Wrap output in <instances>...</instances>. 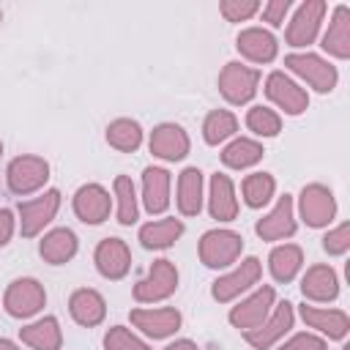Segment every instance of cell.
<instances>
[{"instance_id":"bcb514c9","label":"cell","mask_w":350,"mask_h":350,"mask_svg":"<svg viewBox=\"0 0 350 350\" xmlns=\"http://www.w3.org/2000/svg\"><path fill=\"white\" fill-rule=\"evenodd\" d=\"M0 22H3V11H0Z\"/></svg>"},{"instance_id":"b9f144b4","label":"cell","mask_w":350,"mask_h":350,"mask_svg":"<svg viewBox=\"0 0 350 350\" xmlns=\"http://www.w3.org/2000/svg\"><path fill=\"white\" fill-rule=\"evenodd\" d=\"M14 235V213L8 208H0V246H5Z\"/></svg>"},{"instance_id":"603a6c76","label":"cell","mask_w":350,"mask_h":350,"mask_svg":"<svg viewBox=\"0 0 350 350\" xmlns=\"http://www.w3.org/2000/svg\"><path fill=\"white\" fill-rule=\"evenodd\" d=\"M142 200L148 213H164L170 205V172L164 167H145L142 172Z\"/></svg>"},{"instance_id":"ab89813d","label":"cell","mask_w":350,"mask_h":350,"mask_svg":"<svg viewBox=\"0 0 350 350\" xmlns=\"http://www.w3.org/2000/svg\"><path fill=\"white\" fill-rule=\"evenodd\" d=\"M290 11V0H271L262 5V19L273 27H279L284 22V14Z\"/></svg>"},{"instance_id":"60d3db41","label":"cell","mask_w":350,"mask_h":350,"mask_svg":"<svg viewBox=\"0 0 350 350\" xmlns=\"http://www.w3.org/2000/svg\"><path fill=\"white\" fill-rule=\"evenodd\" d=\"M279 350H325V342L312 336V334H298L290 342H284Z\"/></svg>"},{"instance_id":"8fae6325","label":"cell","mask_w":350,"mask_h":350,"mask_svg":"<svg viewBox=\"0 0 350 350\" xmlns=\"http://www.w3.org/2000/svg\"><path fill=\"white\" fill-rule=\"evenodd\" d=\"M325 16V3L323 0H306L295 11L293 22L287 25V44L290 46H309L320 30V22Z\"/></svg>"},{"instance_id":"f6af8a7d","label":"cell","mask_w":350,"mask_h":350,"mask_svg":"<svg viewBox=\"0 0 350 350\" xmlns=\"http://www.w3.org/2000/svg\"><path fill=\"white\" fill-rule=\"evenodd\" d=\"M0 153H3V142H0Z\"/></svg>"},{"instance_id":"1f68e13d","label":"cell","mask_w":350,"mask_h":350,"mask_svg":"<svg viewBox=\"0 0 350 350\" xmlns=\"http://www.w3.org/2000/svg\"><path fill=\"white\" fill-rule=\"evenodd\" d=\"M262 145L260 142H254V139H246V137H238V139H232L224 150H221V161L227 164V167H232V170H246V167H252V164H257L260 159H262Z\"/></svg>"},{"instance_id":"2e32d148","label":"cell","mask_w":350,"mask_h":350,"mask_svg":"<svg viewBox=\"0 0 350 350\" xmlns=\"http://www.w3.org/2000/svg\"><path fill=\"white\" fill-rule=\"evenodd\" d=\"M150 153L164 161H180L189 153V134L178 123H161L150 131Z\"/></svg>"},{"instance_id":"ee69618b","label":"cell","mask_w":350,"mask_h":350,"mask_svg":"<svg viewBox=\"0 0 350 350\" xmlns=\"http://www.w3.org/2000/svg\"><path fill=\"white\" fill-rule=\"evenodd\" d=\"M0 350H19V347L11 339H0Z\"/></svg>"},{"instance_id":"d6986e66","label":"cell","mask_w":350,"mask_h":350,"mask_svg":"<svg viewBox=\"0 0 350 350\" xmlns=\"http://www.w3.org/2000/svg\"><path fill=\"white\" fill-rule=\"evenodd\" d=\"M235 46L252 63H271L276 57V49H279L273 33H268L262 27H246V30H241L238 38H235Z\"/></svg>"},{"instance_id":"ffe728a7","label":"cell","mask_w":350,"mask_h":350,"mask_svg":"<svg viewBox=\"0 0 350 350\" xmlns=\"http://www.w3.org/2000/svg\"><path fill=\"white\" fill-rule=\"evenodd\" d=\"M68 312H71V317H74L79 325L93 328V325H98V323L104 320L107 304H104L101 293H96V290H90V287H79V290H74L71 298H68Z\"/></svg>"},{"instance_id":"30bf717a","label":"cell","mask_w":350,"mask_h":350,"mask_svg":"<svg viewBox=\"0 0 350 350\" xmlns=\"http://www.w3.org/2000/svg\"><path fill=\"white\" fill-rule=\"evenodd\" d=\"M260 279V260L257 257H246L241 260V265L227 273V276H219L213 284H211V295L219 301V304H227L232 301L235 295H241L243 290H249L252 284H257Z\"/></svg>"},{"instance_id":"6da1fadb","label":"cell","mask_w":350,"mask_h":350,"mask_svg":"<svg viewBox=\"0 0 350 350\" xmlns=\"http://www.w3.org/2000/svg\"><path fill=\"white\" fill-rule=\"evenodd\" d=\"M200 260L208 268H227L232 265L243 252V238L232 230H208L200 238Z\"/></svg>"},{"instance_id":"d4e9b609","label":"cell","mask_w":350,"mask_h":350,"mask_svg":"<svg viewBox=\"0 0 350 350\" xmlns=\"http://www.w3.org/2000/svg\"><path fill=\"white\" fill-rule=\"evenodd\" d=\"M323 49L339 60L350 57V8L347 5H336L331 25L323 36Z\"/></svg>"},{"instance_id":"d590c367","label":"cell","mask_w":350,"mask_h":350,"mask_svg":"<svg viewBox=\"0 0 350 350\" xmlns=\"http://www.w3.org/2000/svg\"><path fill=\"white\" fill-rule=\"evenodd\" d=\"M246 126L260 137H276L282 131V118L268 107H252L246 112Z\"/></svg>"},{"instance_id":"7bdbcfd3","label":"cell","mask_w":350,"mask_h":350,"mask_svg":"<svg viewBox=\"0 0 350 350\" xmlns=\"http://www.w3.org/2000/svg\"><path fill=\"white\" fill-rule=\"evenodd\" d=\"M164 350H200V347H197L191 339H175V342H172V345H167Z\"/></svg>"},{"instance_id":"484cf974","label":"cell","mask_w":350,"mask_h":350,"mask_svg":"<svg viewBox=\"0 0 350 350\" xmlns=\"http://www.w3.org/2000/svg\"><path fill=\"white\" fill-rule=\"evenodd\" d=\"M19 339L25 345H30L33 350H60V345H63L60 323H57V317H41V320L19 328Z\"/></svg>"},{"instance_id":"7a4b0ae2","label":"cell","mask_w":350,"mask_h":350,"mask_svg":"<svg viewBox=\"0 0 350 350\" xmlns=\"http://www.w3.org/2000/svg\"><path fill=\"white\" fill-rule=\"evenodd\" d=\"M175 287H178V268L172 260L161 257V260H153L148 276L134 284V298L139 304H156V301L170 298Z\"/></svg>"},{"instance_id":"e575fe53","label":"cell","mask_w":350,"mask_h":350,"mask_svg":"<svg viewBox=\"0 0 350 350\" xmlns=\"http://www.w3.org/2000/svg\"><path fill=\"white\" fill-rule=\"evenodd\" d=\"M115 197H118V221L120 224H134L137 221V191L129 175L115 178Z\"/></svg>"},{"instance_id":"7c38bea8","label":"cell","mask_w":350,"mask_h":350,"mask_svg":"<svg viewBox=\"0 0 350 350\" xmlns=\"http://www.w3.org/2000/svg\"><path fill=\"white\" fill-rule=\"evenodd\" d=\"M265 96H268L279 109H284L287 115H301V112H306V107H309L306 90L298 88V85H295L290 77H284L282 71L268 74V79H265Z\"/></svg>"},{"instance_id":"ba28073f","label":"cell","mask_w":350,"mask_h":350,"mask_svg":"<svg viewBox=\"0 0 350 350\" xmlns=\"http://www.w3.org/2000/svg\"><path fill=\"white\" fill-rule=\"evenodd\" d=\"M298 208H301V219L309 227H325L336 216V200H334L331 189H325L323 183L304 186L301 197H298Z\"/></svg>"},{"instance_id":"4dcf8cb0","label":"cell","mask_w":350,"mask_h":350,"mask_svg":"<svg viewBox=\"0 0 350 350\" xmlns=\"http://www.w3.org/2000/svg\"><path fill=\"white\" fill-rule=\"evenodd\" d=\"M107 142L120 153H134L142 145V129L131 118H118L107 126Z\"/></svg>"},{"instance_id":"9c48e42d","label":"cell","mask_w":350,"mask_h":350,"mask_svg":"<svg viewBox=\"0 0 350 350\" xmlns=\"http://www.w3.org/2000/svg\"><path fill=\"white\" fill-rule=\"evenodd\" d=\"M273 298H276L273 287H268V284L260 287L254 295H249L246 301H241L238 306L230 309V323H232L238 331H252V328H257V325L265 323V317L271 314Z\"/></svg>"},{"instance_id":"f35d334b","label":"cell","mask_w":350,"mask_h":350,"mask_svg":"<svg viewBox=\"0 0 350 350\" xmlns=\"http://www.w3.org/2000/svg\"><path fill=\"white\" fill-rule=\"evenodd\" d=\"M323 249L328 254H345L350 249V224L342 221L336 230H331L325 238H323Z\"/></svg>"},{"instance_id":"5bb4252c","label":"cell","mask_w":350,"mask_h":350,"mask_svg":"<svg viewBox=\"0 0 350 350\" xmlns=\"http://www.w3.org/2000/svg\"><path fill=\"white\" fill-rule=\"evenodd\" d=\"M93 260H96L98 273L104 279H112V282L123 279L129 273V268H131V252H129L126 241H120V238H104L96 246Z\"/></svg>"},{"instance_id":"f546056e","label":"cell","mask_w":350,"mask_h":350,"mask_svg":"<svg viewBox=\"0 0 350 350\" xmlns=\"http://www.w3.org/2000/svg\"><path fill=\"white\" fill-rule=\"evenodd\" d=\"M301 262H304V252L301 246L295 243H284V246H276L268 257V268H271V276L282 284L293 282L295 273L301 271Z\"/></svg>"},{"instance_id":"8992f818","label":"cell","mask_w":350,"mask_h":350,"mask_svg":"<svg viewBox=\"0 0 350 350\" xmlns=\"http://www.w3.org/2000/svg\"><path fill=\"white\" fill-rule=\"evenodd\" d=\"M5 180L14 194L25 197L49 180V164L41 156H16L5 170Z\"/></svg>"},{"instance_id":"3957f363","label":"cell","mask_w":350,"mask_h":350,"mask_svg":"<svg viewBox=\"0 0 350 350\" xmlns=\"http://www.w3.org/2000/svg\"><path fill=\"white\" fill-rule=\"evenodd\" d=\"M44 304H46V293H44L41 282L38 279H30V276L14 279L8 284V290H5V295H3L5 312L11 317H19V320L38 314L44 309Z\"/></svg>"},{"instance_id":"44dd1931","label":"cell","mask_w":350,"mask_h":350,"mask_svg":"<svg viewBox=\"0 0 350 350\" xmlns=\"http://www.w3.org/2000/svg\"><path fill=\"white\" fill-rule=\"evenodd\" d=\"M208 211L219 221H232L238 216V200L230 175L213 172L211 175V197H208Z\"/></svg>"},{"instance_id":"5b68a950","label":"cell","mask_w":350,"mask_h":350,"mask_svg":"<svg viewBox=\"0 0 350 350\" xmlns=\"http://www.w3.org/2000/svg\"><path fill=\"white\" fill-rule=\"evenodd\" d=\"M257 85H260V71L249 68L238 60L227 63L219 74V93L230 104H249L257 93Z\"/></svg>"},{"instance_id":"4fadbf2b","label":"cell","mask_w":350,"mask_h":350,"mask_svg":"<svg viewBox=\"0 0 350 350\" xmlns=\"http://www.w3.org/2000/svg\"><path fill=\"white\" fill-rule=\"evenodd\" d=\"M293 304L290 301H282L276 309H273V314L271 317H265V323H260L257 328H252V331H243V339L252 345V347H257V350H265V347H271L276 339H282L290 328H293Z\"/></svg>"},{"instance_id":"ac0fdd59","label":"cell","mask_w":350,"mask_h":350,"mask_svg":"<svg viewBox=\"0 0 350 350\" xmlns=\"http://www.w3.org/2000/svg\"><path fill=\"white\" fill-rule=\"evenodd\" d=\"M257 235L262 241H282V238H290L295 232V216H293V197L284 194L279 197V202L273 205V211L268 216H262L257 221Z\"/></svg>"},{"instance_id":"7402d4cb","label":"cell","mask_w":350,"mask_h":350,"mask_svg":"<svg viewBox=\"0 0 350 350\" xmlns=\"http://www.w3.org/2000/svg\"><path fill=\"white\" fill-rule=\"evenodd\" d=\"M301 317L309 328H317L328 339H345L350 331V317L342 309H317V306H301Z\"/></svg>"},{"instance_id":"52a82bcc","label":"cell","mask_w":350,"mask_h":350,"mask_svg":"<svg viewBox=\"0 0 350 350\" xmlns=\"http://www.w3.org/2000/svg\"><path fill=\"white\" fill-rule=\"evenodd\" d=\"M57 208H60V191L57 189H49L36 200L19 202V230H22V235L25 238L38 235L55 219Z\"/></svg>"},{"instance_id":"9a60e30c","label":"cell","mask_w":350,"mask_h":350,"mask_svg":"<svg viewBox=\"0 0 350 350\" xmlns=\"http://www.w3.org/2000/svg\"><path fill=\"white\" fill-rule=\"evenodd\" d=\"M74 213L85 224H101L109 216V191L98 183H85L74 194Z\"/></svg>"},{"instance_id":"4316f807","label":"cell","mask_w":350,"mask_h":350,"mask_svg":"<svg viewBox=\"0 0 350 350\" xmlns=\"http://www.w3.org/2000/svg\"><path fill=\"white\" fill-rule=\"evenodd\" d=\"M38 252L49 265H63L77 254V235L68 227H57L41 238Z\"/></svg>"},{"instance_id":"cb8c5ba5","label":"cell","mask_w":350,"mask_h":350,"mask_svg":"<svg viewBox=\"0 0 350 350\" xmlns=\"http://www.w3.org/2000/svg\"><path fill=\"white\" fill-rule=\"evenodd\" d=\"M301 293L309 301H334L339 295V279L331 265H312L301 279Z\"/></svg>"},{"instance_id":"d6a6232c","label":"cell","mask_w":350,"mask_h":350,"mask_svg":"<svg viewBox=\"0 0 350 350\" xmlns=\"http://www.w3.org/2000/svg\"><path fill=\"white\" fill-rule=\"evenodd\" d=\"M235 131H238V120H235V115L227 112V109H213V112H208V118H205V123H202V137H205L208 145H219V142H224L227 137H232Z\"/></svg>"},{"instance_id":"83f0119b","label":"cell","mask_w":350,"mask_h":350,"mask_svg":"<svg viewBox=\"0 0 350 350\" xmlns=\"http://www.w3.org/2000/svg\"><path fill=\"white\" fill-rule=\"evenodd\" d=\"M178 211L183 216H197L202 211V172L186 167L178 178Z\"/></svg>"},{"instance_id":"74e56055","label":"cell","mask_w":350,"mask_h":350,"mask_svg":"<svg viewBox=\"0 0 350 350\" xmlns=\"http://www.w3.org/2000/svg\"><path fill=\"white\" fill-rule=\"evenodd\" d=\"M219 11H221V16H224L227 22H243V19L254 16V14L260 11V5H257L254 0H224V3L219 5Z\"/></svg>"},{"instance_id":"e0dca14e","label":"cell","mask_w":350,"mask_h":350,"mask_svg":"<svg viewBox=\"0 0 350 350\" xmlns=\"http://www.w3.org/2000/svg\"><path fill=\"white\" fill-rule=\"evenodd\" d=\"M131 323L153 336V339H164V336H172L178 328H180V312L172 309V306H164V309H131Z\"/></svg>"},{"instance_id":"277c9868","label":"cell","mask_w":350,"mask_h":350,"mask_svg":"<svg viewBox=\"0 0 350 350\" xmlns=\"http://www.w3.org/2000/svg\"><path fill=\"white\" fill-rule=\"evenodd\" d=\"M284 66H287L293 74H298L301 79H306L317 93H331V90L336 88L339 74H336V68H334L328 60H323L320 55L295 52V55H287V57H284Z\"/></svg>"},{"instance_id":"836d02e7","label":"cell","mask_w":350,"mask_h":350,"mask_svg":"<svg viewBox=\"0 0 350 350\" xmlns=\"http://www.w3.org/2000/svg\"><path fill=\"white\" fill-rule=\"evenodd\" d=\"M273 189H276V180L268 172H252V175L243 178V200H246L249 208L268 205L271 197H273Z\"/></svg>"},{"instance_id":"f1b7e54d","label":"cell","mask_w":350,"mask_h":350,"mask_svg":"<svg viewBox=\"0 0 350 350\" xmlns=\"http://www.w3.org/2000/svg\"><path fill=\"white\" fill-rule=\"evenodd\" d=\"M180 235H183L180 219H159L139 227V243L145 249H170Z\"/></svg>"},{"instance_id":"8d00e7d4","label":"cell","mask_w":350,"mask_h":350,"mask_svg":"<svg viewBox=\"0 0 350 350\" xmlns=\"http://www.w3.org/2000/svg\"><path fill=\"white\" fill-rule=\"evenodd\" d=\"M104 350H150L148 342H142L137 334H131L123 325H112L104 334Z\"/></svg>"}]
</instances>
